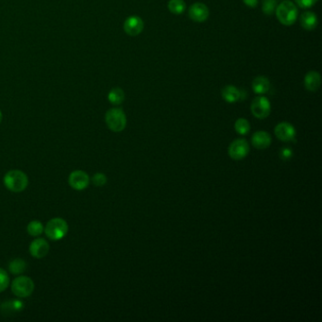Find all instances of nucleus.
<instances>
[{
    "label": "nucleus",
    "mask_w": 322,
    "mask_h": 322,
    "mask_svg": "<svg viewBox=\"0 0 322 322\" xmlns=\"http://www.w3.org/2000/svg\"><path fill=\"white\" fill-rule=\"evenodd\" d=\"M250 111L258 119H264L271 115V101L263 95L257 96L251 102Z\"/></svg>",
    "instance_id": "423d86ee"
},
{
    "label": "nucleus",
    "mask_w": 322,
    "mask_h": 322,
    "mask_svg": "<svg viewBox=\"0 0 322 322\" xmlns=\"http://www.w3.org/2000/svg\"><path fill=\"white\" fill-rule=\"evenodd\" d=\"M277 8V0H263L262 11L265 15H272L275 14Z\"/></svg>",
    "instance_id": "b1692460"
},
{
    "label": "nucleus",
    "mask_w": 322,
    "mask_h": 322,
    "mask_svg": "<svg viewBox=\"0 0 322 322\" xmlns=\"http://www.w3.org/2000/svg\"><path fill=\"white\" fill-rule=\"evenodd\" d=\"M271 136L264 131L256 132L251 137V143L257 149H265L271 145Z\"/></svg>",
    "instance_id": "ddd939ff"
},
{
    "label": "nucleus",
    "mask_w": 322,
    "mask_h": 322,
    "mask_svg": "<svg viewBox=\"0 0 322 322\" xmlns=\"http://www.w3.org/2000/svg\"><path fill=\"white\" fill-rule=\"evenodd\" d=\"M1 307L4 311V313L7 315V314H13L15 312L18 313L19 311H21L24 307V303L20 300H11L3 303Z\"/></svg>",
    "instance_id": "a211bd4d"
},
{
    "label": "nucleus",
    "mask_w": 322,
    "mask_h": 322,
    "mask_svg": "<svg viewBox=\"0 0 322 322\" xmlns=\"http://www.w3.org/2000/svg\"><path fill=\"white\" fill-rule=\"evenodd\" d=\"M10 285V278L7 271L0 269V293L5 291Z\"/></svg>",
    "instance_id": "393cba45"
},
{
    "label": "nucleus",
    "mask_w": 322,
    "mask_h": 322,
    "mask_svg": "<svg viewBox=\"0 0 322 322\" xmlns=\"http://www.w3.org/2000/svg\"><path fill=\"white\" fill-rule=\"evenodd\" d=\"M280 158L283 160V161H287L289 159H291L293 157V150L289 147H282V149L280 150V153H279Z\"/></svg>",
    "instance_id": "bb28decb"
},
{
    "label": "nucleus",
    "mask_w": 322,
    "mask_h": 322,
    "mask_svg": "<svg viewBox=\"0 0 322 322\" xmlns=\"http://www.w3.org/2000/svg\"><path fill=\"white\" fill-rule=\"evenodd\" d=\"M44 233L50 240L59 241L63 239L68 233V224L63 219H52L47 222L44 228Z\"/></svg>",
    "instance_id": "7ed1b4c3"
},
{
    "label": "nucleus",
    "mask_w": 322,
    "mask_h": 322,
    "mask_svg": "<svg viewBox=\"0 0 322 322\" xmlns=\"http://www.w3.org/2000/svg\"><path fill=\"white\" fill-rule=\"evenodd\" d=\"M221 95L228 103L237 102L241 98V92L234 85H227L222 89Z\"/></svg>",
    "instance_id": "f3484780"
},
{
    "label": "nucleus",
    "mask_w": 322,
    "mask_h": 322,
    "mask_svg": "<svg viewBox=\"0 0 322 322\" xmlns=\"http://www.w3.org/2000/svg\"><path fill=\"white\" fill-rule=\"evenodd\" d=\"M168 7L170 13L173 15H180L184 13L186 5L183 0H169Z\"/></svg>",
    "instance_id": "aec40b11"
},
{
    "label": "nucleus",
    "mask_w": 322,
    "mask_h": 322,
    "mask_svg": "<svg viewBox=\"0 0 322 322\" xmlns=\"http://www.w3.org/2000/svg\"><path fill=\"white\" fill-rule=\"evenodd\" d=\"M105 121L111 131L122 132L127 126V117L124 111L120 108H112L106 113Z\"/></svg>",
    "instance_id": "20e7f679"
},
{
    "label": "nucleus",
    "mask_w": 322,
    "mask_h": 322,
    "mask_svg": "<svg viewBox=\"0 0 322 322\" xmlns=\"http://www.w3.org/2000/svg\"><path fill=\"white\" fill-rule=\"evenodd\" d=\"M275 135L282 142H291L296 138V130L294 126L288 122H281L275 127Z\"/></svg>",
    "instance_id": "1a4fd4ad"
},
{
    "label": "nucleus",
    "mask_w": 322,
    "mask_h": 322,
    "mask_svg": "<svg viewBox=\"0 0 322 322\" xmlns=\"http://www.w3.org/2000/svg\"><path fill=\"white\" fill-rule=\"evenodd\" d=\"M243 2L249 8H255L258 5V0H243Z\"/></svg>",
    "instance_id": "c85d7f7f"
},
{
    "label": "nucleus",
    "mask_w": 322,
    "mask_h": 322,
    "mask_svg": "<svg viewBox=\"0 0 322 322\" xmlns=\"http://www.w3.org/2000/svg\"><path fill=\"white\" fill-rule=\"evenodd\" d=\"M68 183L75 190H83L89 186L90 177L82 170H75L69 175Z\"/></svg>",
    "instance_id": "6e6552de"
},
{
    "label": "nucleus",
    "mask_w": 322,
    "mask_h": 322,
    "mask_svg": "<svg viewBox=\"0 0 322 322\" xmlns=\"http://www.w3.org/2000/svg\"><path fill=\"white\" fill-rule=\"evenodd\" d=\"M1 121H2V113L0 111V123H1Z\"/></svg>",
    "instance_id": "c756f323"
},
{
    "label": "nucleus",
    "mask_w": 322,
    "mask_h": 322,
    "mask_svg": "<svg viewBox=\"0 0 322 322\" xmlns=\"http://www.w3.org/2000/svg\"><path fill=\"white\" fill-rule=\"evenodd\" d=\"M318 0H295L296 4L301 9L313 7Z\"/></svg>",
    "instance_id": "cd10ccee"
},
{
    "label": "nucleus",
    "mask_w": 322,
    "mask_h": 322,
    "mask_svg": "<svg viewBox=\"0 0 322 322\" xmlns=\"http://www.w3.org/2000/svg\"><path fill=\"white\" fill-rule=\"evenodd\" d=\"M27 270V263L22 259H15L9 263V271L13 274H20Z\"/></svg>",
    "instance_id": "412c9836"
},
{
    "label": "nucleus",
    "mask_w": 322,
    "mask_h": 322,
    "mask_svg": "<svg viewBox=\"0 0 322 322\" xmlns=\"http://www.w3.org/2000/svg\"><path fill=\"white\" fill-rule=\"evenodd\" d=\"M249 152V143L245 139L234 140L233 143H231V145L228 148L229 156L236 161L243 160L244 158H246Z\"/></svg>",
    "instance_id": "0eeeda50"
},
{
    "label": "nucleus",
    "mask_w": 322,
    "mask_h": 322,
    "mask_svg": "<svg viewBox=\"0 0 322 322\" xmlns=\"http://www.w3.org/2000/svg\"><path fill=\"white\" fill-rule=\"evenodd\" d=\"M234 129H235V132H237L238 134L246 135L250 131V125H249V122L247 119L239 118V119H237L235 121Z\"/></svg>",
    "instance_id": "4be33fe9"
},
{
    "label": "nucleus",
    "mask_w": 322,
    "mask_h": 322,
    "mask_svg": "<svg viewBox=\"0 0 322 322\" xmlns=\"http://www.w3.org/2000/svg\"><path fill=\"white\" fill-rule=\"evenodd\" d=\"M275 14L281 24L284 26H292L298 19L299 11L292 1L285 0L277 5Z\"/></svg>",
    "instance_id": "f257e3e1"
},
{
    "label": "nucleus",
    "mask_w": 322,
    "mask_h": 322,
    "mask_svg": "<svg viewBox=\"0 0 322 322\" xmlns=\"http://www.w3.org/2000/svg\"><path fill=\"white\" fill-rule=\"evenodd\" d=\"M321 85V76L316 71H310L305 75L304 86L310 92H316Z\"/></svg>",
    "instance_id": "4468645a"
},
{
    "label": "nucleus",
    "mask_w": 322,
    "mask_h": 322,
    "mask_svg": "<svg viewBox=\"0 0 322 322\" xmlns=\"http://www.w3.org/2000/svg\"><path fill=\"white\" fill-rule=\"evenodd\" d=\"M144 29V22L137 15H132L124 23L125 32L130 36H137Z\"/></svg>",
    "instance_id": "9b49d317"
},
{
    "label": "nucleus",
    "mask_w": 322,
    "mask_h": 322,
    "mask_svg": "<svg viewBox=\"0 0 322 322\" xmlns=\"http://www.w3.org/2000/svg\"><path fill=\"white\" fill-rule=\"evenodd\" d=\"M189 17L193 21L197 23L205 22L210 15L209 8L205 5L204 3L197 2L194 3L188 11Z\"/></svg>",
    "instance_id": "9d476101"
},
{
    "label": "nucleus",
    "mask_w": 322,
    "mask_h": 322,
    "mask_svg": "<svg viewBox=\"0 0 322 322\" xmlns=\"http://www.w3.org/2000/svg\"><path fill=\"white\" fill-rule=\"evenodd\" d=\"M27 230H28V233H29V235H31V236H39L40 234H42V233L44 232V226H43V224L40 221L33 220V221L29 222Z\"/></svg>",
    "instance_id": "5701e85b"
},
{
    "label": "nucleus",
    "mask_w": 322,
    "mask_h": 322,
    "mask_svg": "<svg viewBox=\"0 0 322 322\" xmlns=\"http://www.w3.org/2000/svg\"><path fill=\"white\" fill-rule=\"evenodd\" d=\"M34 290V283L27 276H19L15 278L12 284V291L18 298H27Z\"/></svg>",
    "instance_id": "39448f33"
},
{
    "label": "nucleus",
    "mask_w": 322,
    "mask_h": 322,
    "mask_svg": "<svg viewBox=\"0 0 322 322\" xmlns=\"http://www.w3.org/2000/svg\"><path fill=\"white\" fill-rule=\"evenodd\" d=\"M92 182L94 183L95 186L97 187H101L103 185H105L107 183V177L104 175L103 173H96L92 178Z\"/></svg>",
    "instance_id": "a878e982"
},
{
    "label": "nucleus",
    "mask_w": 322,
    "mask_h": 322,
    "mask_svg": "<svg viewBox=\"0 0 322 322\" xmlns=\"http://www.w3.org/2000/svg\"><path fill=\"white\" fill-rule=\"evenodd\" d=\"M300 22L303 29L308 31H312L317 27L318 19L315 13L307 11L300 15Z\"/></svg>",
    "instance_id": "2eb2a0df"
},
{
    "label": "nucleus",
    "mask_w": 322,
    "mask_h": 322,
    "mask_svg": "<svg viewBox=\"0 0 322 322\" xmlns=\"http://www.w3.org/2000/svg\"><path fill=\"white\" fill-rule=\"evenodd\" d=\"M108 99L113 105H120L124 101V91L121 88H114L112 89L108 95Z\"/></svg>",
    "instance_id": "6ab92c4d"
},
{
    "label": "nucleus",
    "mask_w": 322,
    "mask_h": 322,
    "mask_svg": "<svg viewBox=\"0 0 322 322\" xmlns=\"http://www.w3.org/2000/svg\"><path fill=\"white\" fill-rule=\"evenodd\" d=\"M49 251V244L44 238H37L31 242L29 246V253L31 256L41 259L47 255Z\"/></svg>",
    "instance_id": "f8f14e48"
},
{
    "label": "nucleus",
    "mask_w": 322,
    "mask_h": 322,
    "mask_svg": "<svg viewBox=\"0 0 322 322\" xmlns=\"http://www.w3.org/2000/svg\"><path fill=\"white\" fill-rule=\"evenodd\" d=\"M270 89L271 81L263 76H258L252 81V90L257 95L266 94L270 91Z\"/></svg>",
    "instance_id": "dca6fc26"
},
{
    "label": "nucleus",
    "mask_w": 322,
    "mask_h": 322,
    "mask_svg": "<svg viewBox=\"0 0 322 322\" xmlns=\"http://www.w3.org/2000/svg\"><path fill=\"white\" fill-rule=\"evenodd\" d=\"M4 184L8 190L20 193L28 187L29 179L21 170H11L4 177Z\"/></svg>",
    "instance_id": "f03ea898"
}]
</instances>
